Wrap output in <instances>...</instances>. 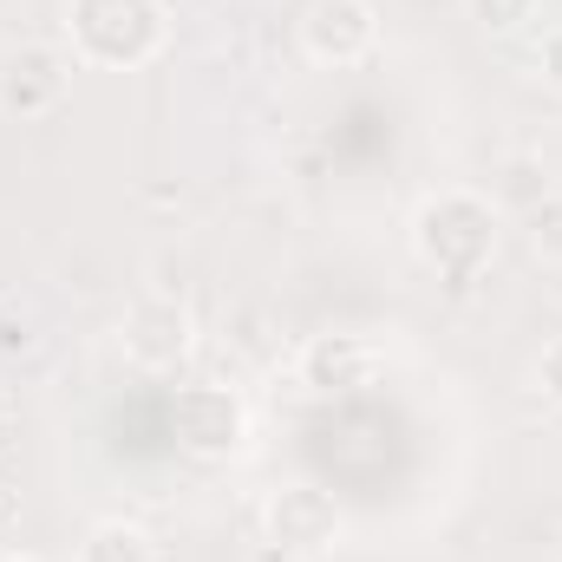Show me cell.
Segmentation results:
<instances>
[{"mask_svg": "<svg viewBox=\"0 0 562 562\" xmlns=\"http://www.w3.org/2000/svg\"><path fill=\"white\" fill-rule=\"evenodd\" d=\"M269 530H276V543H288V550H327L340 537V517H334V504L321 491L294 484V491H281L276 504H269Z\"/></svg>", "mask_w": 562, "mask_h": 562, "instance_id": "cell-7", "label": "cell"}, {"mask_svg": "<svg viewBox=\"0 0 562 562\" xmlns=\"http://www.w3.org/2000/svg\"><path fill=\"white\" fill-rule=\"evenodd\" d=\"M537 72H543V79L562 92V26H550V33L537 40Z\"/></svg>", "mask_w": 562, "mask_h": 562, "instance_id": "cell-13", "label": "cell"}, {"mask_svg": "<svg viewBox=\"0 0 562 562\" xmlns=\"http://www.w3.org/2000/svg\"><path fill=\"white\" fill-rule=\"evenodd\" d=\"M66 33L99 66H138L164 40L157 0H66Z\"/></svg>", "mask_w": 562, "mask_h": 562, "instance_id": "cell-2", "label": "cell"}, {"mask_svg": "<svg viewBox=\"0 0 562 562\" xmlns=\"http://www.w3.org/2000/svg\"><path fill=\"white\" fill-rule=\"evenodd\" d=\"M79 562H150V537H144L138 524H99L86 537Z\"/></svg>", "mask_w": 562, "mask_h": 562, "instance_id": "cell-9", "label": "cell"}, {"mask_svg": "<svg viewBox=\"0 0 562 562\" xmlns=\"http://www.w3.org/2000/svg\"><path fill=\"white\" fill-rule=\"evenodd\" d=\"M360 367H373V353L360 347V340H347V334H334V340H314L307 347V380L314 386H340L347 373H360Z\"/></svg>", "mask_w": 562, "mask_h": 562, "instance_id": "cell-8", "label": "cell"}, {"mask_svg": "<svg viewBox=\"0 0 562 562\" xmlns=\"http://www.w3.org/2000/svg\"><path fill=\"white\" fill-rule=\"evenodd\" d=\"M66 59L53 53V46H26V53H13L7 66H0V112H13V119H46V112H59V99H66Z\"/></svg>", "mask_w": 562, "mask_h": 562, "instance_id": "cell-3", "label": "cell"}, {"mask_svg": "<svg viewBox=\"0 0 562 562\" xmlns=\"http://www.w3.org/2000/svg\"><path fill=\"white\" fill-rule=\"evenodd\" d=\"M537 7H543V0H471V20H477L484 33H517V26L537 20Z\"/></svg>", "mask_w": 562, "mask_h": 562, "instance_id": "cell-11", "label": "cell"}, {"mask_svg": "<svg viewBox=\"0 0 562 562\" xmlns=\"http://www.w3.org/2000/svg\"><path fill=\"white\" fill-rule=\"evenodd\" d=\"M530 243L543 262H562V190H543L530 203Z\"/></svg>", "mask_w": 562, "mask_h": 562, "instance_id": "cell-10", "label": "cell"}, {"mask_svg": "<svg viewBox=\"0 0 562 562\" xmlns=\"http://www.w3.org/2000/svg\"><path fill=\"white\" fill-rule=\"evenodd\" d=\"M0 562H40V557H0Z\"/></svg>", "mask_w": 562, "mask_h": 562, "instance_id": "cell-14", "label": "cell"}, {"mask_svg": "<svg viewBox=\"0 0 562 562\" xmlns=\"http://www.w3.org/2000/svg\"><path fill=\"white\" fill-rule=\"evenodd\" d=\"M177 438L190 451H236L243 445V406L223 386H183L177 393Z\"/></svg>", "mask_w": 562, "mask_h": 562, "instance_id": "cell-6", "label": "cell"}, {"mask_svg": "<svg viewBox=\"0 0 562 562\" xmlns=\"http://www.w3.org/2000/svg\"><path fill=\"white\" fill-rule=\"evenodd\" d=\"M183 347H190V314L177 307V301H138L132 307V321H125V353L150 367V373H170L177 360H183Z\"/></svg>", "mask_w": 562, "mask_h": 562, "instance_id": "cell-5", "label": "cell"}, {"mask_svg": "<svg viewBox=\"0 0 562 562\" xmlns=\"http://www.w3.org/2000/svg\"><path fill=\"white\" fill-rule=\"evenodd\" d=\"M419 256L445 276H477L497 249V210L471 190H445L419 210V229H413Z\"/></svg>", "mask_w": 562, "mask_h": 562, "instance_id": "cell-1", "label": "cell"}, {"mask_svg": "<svg viewBox=\"0 0 562 562\" xmlns=\"http://www.w3.org/2000/svg\"><path fill=\"white\" fill-rule=\"evenodd\" d=\"M537 393L562 406V334L550 340V347H543V353H537Z\"/></svg>", "mask_w": 562, "mask_h": 562, "instance_id": "cell-12", "label": "cell"}, {"mask_svg": "<svg viewBox=\"0 0 562 562\" xmlns=\"http://www.w3.org/2000/svg\"><path fill=\"white\" fill-rule=\"evenodd\" d=\"M301 40L321 66H347L373 46V7L367 0H314L301 20Z\"/></svg>", "mask_w": 562, "mask_h": 562, "instance_id": "cell-4", "label": "cell"}]
</instances>
